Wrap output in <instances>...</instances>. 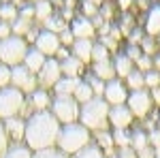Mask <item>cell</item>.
Segmentation results:
<instances>
[{
	"label": "cell",
	"instance_id": "680465c9",
	"mask_svg": "<svg viewBox=\"0 0 160 158\" xmlns=\"http://www.w3.org/2000/svg\"><path fill=\"white\" fill-rule=\"evenodd\" d=\"M152 60H154V69H156V71H160V51L154 56V58H152Z\"/></svg>",
	"mask_w": 160,
	"mask_h": 158
},
{
	"label": "cell",
	"instance_id": "2e32d148",
	"mask_svg": "<svg viewBox=\"0 0 160 158\" xmlns=\"http://www.w3.org/2000/svg\"><path fill=\"white\" fill-rule=\"evenodd\" d=\"M145 32L148 37H158L160 34V2L152 4L145 15Z\"/></svg>",
	"mask_w": 160,
	"mask_h": 158
},
{
	"label": "cell",
	"instance_id": "8fae6325",
	"mask_svg": "<svg viewBox=\"0 0 160 158\" xmlns=\"http://www.w3.org/2000/svg\"><path fill=\"white\" fill-rule=\"evenodd\" d=\"M34 47H37L41 54H45L47 58H53V56L58 54V49L62 47V43H60V37H58L56 32L41 30L38 37H37V41H34Z\"/></svg>",
	"mask_w": 160,
	"mask_h": 158
},
{
	"label": "cell",
	"instance_id": "be15d7a7",
	"mask_svg": "<svg viewBox=\"0 0 160 158\" xmlns=\"http://www.w3.org/2000/svg\"><path fill=\"white\" fill-rule=\"evenodd\" d=\"M156 124H158V128H160V113H158V122H156Z\"/></svg>",
	"mask_w": 160,
	"mask_h": 158
},
{
	"label": "cell",
	"instance_id": "603a6c76",
	"mask_svg": "<svg viewBox=\"0 0 160 158\" xmlns=\"http://www.w3.org/2000/svg\"><path fill=\"white\" fill-rule=\"evenodd\" d=\"M111 62H113L115 75H120V77H124V79H126V75L132 71V60H130L126 54H115Z\"/></svg>",
	"mask_w": 160,
	"mask_h": 158
},
{
	"label": "cell",
	"instance_id": "60d3db41",
	"mask_svg": "<svg viewBox=\"0 0 160 158\" xmlns=\"http://www.w3.org/2000/svg\"><path fill=\"white\" fill-rule=\"evenodd\" d=\"M156 41H154V37H143V41H141V51L143 54H156Z\"/></svg>",
	"mask_w": 160,
	"mask_h": 158
},
{
	"label": "cell",
	"instance_id": "7bdbcfd3",
	"mask_svg": "<svg viewBox=\"0 0 160 158\" xmlns=\"http://www.w3.org/2000/svg\"><path fill=\"white\" fill-rule=\"evenodd\" d=\"M58 37H60V43H62V47H68V45L73 47V43H75V37H73V32H71V28H66V30H62V32L58 34Z\"/></svg>",
	"mask_w": 160,
	"mask_h": 158
},
{
	"label": "cell",
	"instance_id": "52a82bcc",
	"mask_svg": "<svg viewBox=\"0 0 160 158\" xmlns=\"http://www.w3.org/2000/svg\"><path fill=\"white\" fill-rule=\"evenodd\" d=\"M11 85H15L17 90H22L24 94H32L38 88V77L28 66L17 64L11 69Z\"/></svg>",
	"mask_w": 160,
	"mask_h": 158
},
{
	"label": "cell",
	"instance_id": "b9f144b4",
	"mask_svg": "<svg viewBox=\"0 0 160 158\" xmlns=\"http://www.w3.org/2000/svg\"><path fill=\"white\" fill-rule=\"evenodd\" d=\"M124 54H126V56H128V58H130L132 62H137L139 58H141V56H143V51H141V45H130V43H128V47H126V51H124Z\"/></svg>",
	"mask_w": 160,
	"mask_h": 158
},
{
	"label": "cell",
	"instance_id": "e7e4bbea",
	"mask_svg": "<svg viewBox=\"0 0 160 158\" xmlns=\"http://www.w3.org/2000/svg\"><path fill=\"white\" fill-rule=\"evenodd\" d=\"M32 2H34V4H37V2H41V0H32Z\"/></svg>",
	"mask_w": 160,
	"mask_h": 158
},
{
	"label": "cell",
	"instance_id": "cb8c5ba5",
	"mask_svg": "<svg viewBox=\"0 0 160 158\" xmlns=\"http://www.w3.org/2000/svg\"><path fill=\"white\" fill-rule=\"evenodd\" d=\"M73 96H75V100H77L79 105H83V103H88L90 98H94V92H92V88H90V84H88L86 79H81Z\"/></svg>",
	"mask_w": 160,
	"mask_h": 158
},
{
	"label": "cell",
	"instance_id": "7dc6e473",
	"mask_svg": "<svg viewBox=\"0 0 160 158\" xmlns=\"http://www.w3.org/2000/svg\"><path fill=\"white\" fill-rule=\"evenodd\" d=\"M128 41H130V45H139V43L143 41V30H139V28L130 30V32H128Z\"/></svg>",
	"mask_w": 160,
	"mask_h": 158
},
{
	"label": "cell",
	"instance_id": "f35d334b",
	"mask_svg": "<svg viewBox=\"0 0 160 158\" xmlns=\"http://www.w3.org/2000/svg\"><path fill=\"white\" fill-rule=\"evenodd\" d=\"M137 69H139V71H143V73L152 71V69H154V60H152V56L143 54V56H141V58L137 60Z\"/></svg>",
	"mask_w": 160,
	"mask_h": 158
},
{
	"label": "cell",
	"instance_id": "7a4b0ae2",
	"mask_svg": "<svg viewBox=\"0 0 160 158\" xmlns=\"http://www.w3.org/2000/svg\"><path fill=\"white\" fill-rule=\"evenodd\" d=\"M90 143H92V130L86 128L81 122H73V124H62L56 147L68 156H75L77 152H81Z\"/></svg>",
	"mask_w": 160,
	"mask_h": 158
},
{
	"label": "cell",
	"instance_id": "484cf974",
	"mask_svg": "<svg viewBox=\"0 0 160 158\" xmlns=\"http://www.w3.org/2000/svg\"><path fill=\"white\" fill-rule=\"evenodd\" d=\"M130 145L135 147L137 152H141L143 147H148L149 145L148 133H145V130H141V128H135V130L130 133Z\"/></svg>",
	"mask_w": 160,
	"mask_h": 158
},
{
	"label": "cell",
	"instance_id": "3957f363",
	"mask_svg": "<svg viewBox=\"0 0 160 158\" xmlns=\"http://www.w3.org/2000/svg\"><path fill=\"white\" fill-rule=\"evenodd\" d=\"M109 109L111 105L105 100V96H94L90 98L88 103L81 105V111H79V122L98 133V130H107V124H109Z\"/></svg>",
	"mask_w": 160,
	"mask_h": 158
},
{
	"label": "cell",
	"instance_id": "44dd1931",
	"mask_svg": "<svg viewBox=\"0 0 160 158\" xmlns=\"http://www.w3.org/2000/svg\"><path fill=\"white\" fill-rule=\"evenodd\" d=\"M92 75H96L102 81H109L115 79V69H113V62L111 60H102V62H94L92 66Z\"/></svg>",
	"mask_w": 160,
	"mask_h": 158
},
{
	"label": "cell",
	"instance_id": "9f6ffc18",
	"mask_svg": "<svg viewBox=\"0 0 160 158\" xmlns=\"http://www.w3.org/2000/svg\"><path fill=\"white\" fill-rule=\"evenodd\" d=\"M149 92H152V98H154V105H160V88H154Z\"/></svg>",
	"mask_w": 160,
	"mask_h": 158
},
{
	"label": "cell",
	"instance_id": "9a60e30c",
	"mask_svg": "<svg viewBox=\"0 0 160 158\" xmlns=\"http://www.w3.org/2000/svg\"><path fill=\"white\" fill-rule=\"evenodd\" d=\"M92 47H94V41L92 38H75L71 54H73L77 60H81L83 64L92 62Z\"/></svg>",
	"mask_w": 160,
	"mask_h": 158
},
{
	"label": "cell",
	"instance_id": "e575fe53",
	"mask_svg": "<svg viewBox=\"0 0 160 158\" xmlns=\"http://www.w3.org/2000/svg\"><path fill=\"white\" fill-rule=\"evenodd\" d=\"M32 158H73V156L64 154L62 150H58V147H47V150H38V152H34Z\"/></svg>",
	"mask_w": 160,
	"mask_h": 158
},
{
	"label": "cell",
	"instance_id": "d590c367",
	"mask_svg": "<svg viewBox=\"0 0 160 158\" xmlns=\"http://www.w3.org/2000/svg\"><path fill=\"white\" fill-rule=\"evenodd\" d=\"M86 81L90 84L92 92H94V96H102V94H105V84H107V81L98 79L96 75H90V77H86Z\"/></svg>",
	"mask_w": 160,
	"mask_h": 158
},
{
	"label": "cell",
	"instance_id": "94428289",
	"mask_svg": "<svg viewBox=\"0 0 160 158\" xmlns=\"http://www.w3.org/2000/svg\"><path fill=\"white\" fill-rule=\"evenodd\" d=\"M90 2H94V4H100V0H90Z\"/></svg>",
	"mask_w": 160,
	"mask_h": 158
},
{
	"label": "cell",
	"instance_id": "ba28073f",
	"mask_svg": "<svg viewBox=\"0 0 160 158\" xmlns=\"http://www.w3.org/2000/svg\"><path fill=\"white\" fill-rule=\"evenodd\" d=\"M126 105L130 107L132 111V115L135 118H145L152 107H154V98H152V92H149L148 88H141V90H132L130 94H128V100H126Z\"/></svg>",
	"mask_w": 160,
	"mask_h": 158
},
{
	"label": "cell",
	"instance_id": "5bb4252c",
	"mask_svg": "<svg viewBox=\"0 0 160 158\" xmlns=\"http://www.w3.org/2000/svg\"><path fill=\"white\" fill-rule=\"evenodd\" d=\"M2 122H4V130H7V137H9L11 143H15V141H24L26 120H22V118L17 115V118H9V120H2Z\"/></svg>",
	"mask_w": 160,
	"mask_h": 158
},
{
	"label": "cell",
	"instance_id": "db71d44e",
	"mask_svg": "<svg viewBox=\"0 0 160 158\" xmlns=\"http://www.w3.org/2000/svg\"><path fill=\"white\" fill-rule=\"evenodd\" d=\"M62 19H64V22H66V19H71V22H73V9H71V7L62 9Z\"/></svg>",
	"mask_w": 160,
	"mask_h": 158
},
{
	"label": "cell",
	"instance_id": "f1b7e54d",
	"mask_svg": "<svg viewBox=\"0 0 160 158\" xmlns=\"http://www.w3.org/2000/svg\"><path fill=\"white\" fill-rule=\"evenodd\" d=\"M73 158H107L105 156V150L98 147L96 143H90L88 147H83L81 152H77Z\"/></svg>",
	"mask_w": 160,
	"mask_h": 158
},
{
	"label": "cell",
	"instance_id": "ee69618b",
	"mask_svg": "<svg viewBox=\"0 0 160 158\" xmlns=\"http://www.w3.org/2000/svg\"><path fill=\"white\" fill-rule=\"evenodd\" d=\"M9 143H11V141H9V137H7V130H4V122L0 120V156L4 154V150L9 147Z\"/></svg>",
	"mask_w": 160,
	"mask_h": 158
},
{
	"label": "cell",
	"instance_id": "ac0fdd59",
	"mask_svg": "<svg viewBox=\"0 0 160 158\" xmlns=\"http://www.w3.org/2000/svg\"><path fill=\"white\" fill-rule=\"evenodd\" d=\"M45 60H47L45 54H41L37 47H30L28 54H26V58H24V66H28L34 75H38V71H41L43 64H45Z\"/></svg>",
	"mask_w": 160,
	"mask_h": 158
},
{
	"label": "cell",
	"instance_id": "6da1fadb",
	"mask_svg": "<svg viewBox=\"0 0 160 158\" xmlns=\"http://www.w3.org/2000/svg\"><path fill=\"white\" fill-rule=\"evenodd\" d=\"M60 128H62V124L58 122V118L51 113V109L34 111V113L26 120L24 143L30 147L32 152L47 150V147H56Z\"/></svg>",
	"mask_w": 160,
	"mask_h": 158
},
{
	"label": "cell",
	"instance_id": "83f0119b",
	"mask_svg": "<svg viewBox=\"0 0 160 158\" xmlns=\"http://www.w3.org/2000/svg\"><path fill=\"white\" fill-rule=\"evenodd\" d=\"M34 9H37V17H34V19H38V22H47L51 15H53V4H51L49 0H41V2H37Z\"/></svg>",
	"mask_w": 160,
	"mask_h": 158
},
{
	"label": "cell",
	"instance_id": "8d00e7d4",
	"mask_svg": "<svg viewBox=\"0 0 160 158\" xmlns=\"http://www.w3.org/2000/svg\"><path fill=\"white\" fill-rule=\"evenodd\" d=\"M145 88L148 90H154V88H160V71L152 69L145 73Z\"/></svg>",
	"mask_w": 160,
	"mask_h": 158
},
{
	"label": "cell",
	"instance_id": "9c48e42d",
	"mask_svg": "<svg viewBox=\"0 0 160 158\" xmlns=\"http://www.w3.org/2000/svg\"><path fill=\"white\" fill-rule=\"evenodd\" d=\"M37 77H38V85H41V88H51V85H56L62 79L60 60H56V58H47Z\"/></svg>",
	"mask_w": 160,
	"mask_h": 158
},
{
	"label": "cell",
	"instance_id": "836d02e7",
	"mask_svg": "<svg viewBox=\"0 0 160 158\" xmlns=\"http://www.w3.org/2000/svg\"><path fill=\"white\" fill-rule=\"evenodd\" d=\"M96 135V145L102 147L105 152H109L111 147H113V137H111L109 130H98V133H94Z\"/></svg>",
	"mask_w": 160,
	"mask_h": 158
},
{
	"label": "cell",
	"instance_id": "8992f818",
	"mask_svg": "<svg viewBox=\"0 0 160 158\" xmlns=\"http://www.w3.org/2000/svg\"><path fill=\"white\" fill-rule=\"evenodd\" d=\"M79 111H81V105L75 100V96L56 94L53 100H51V113L58 118L60 124H73V122H79Z\"/></svg>",
	"mask_w": 160,
	"mask_h": 158
},
{
	"label": "cell",
	"instance_id": "c3c4849f",
	"mask_svg": "<svg viewBox=\"0 0 160 158\" xmlns=\"http://www.w3.org/2000/svg\"><path fill=\"white\" fill-rule=\"evenodd\" d=\"M83 11H86V17H94L98 13V7L94 2H90V0H83Z\"/></svg>",
	"mask_w": 160,
	"mask_h": 158
},
{
	"label": "cell",
	"instance_id": "6f0895ef",
	"mask_svg": "<svg viewBox=\"0 0 160 158\" xmlns=\"http://www.w3.org/2000/svg\"><path fill=\"white\" fill-rule=\"evenodd\" d=\"M118 4H120V9H124V11H126V9L132 4V0H118Z\"/></svg>",
	"mask_w": 160,
	"mask_h": 158
},
{
	"label": "cell",
	"instance_id": "277c9868",
	"mask_svg": "<svg viewBox=\"0 0 160 158\" xmlns=\"http://www.w3.org/2000/svg\"><path fill=\"white\" fill-rule=\"evenodd\" d=\"M28 49H30V45H28V41L24 37L11 34V37L0 41V62L7 64V66H11V69L17 66V64H24V58H26V54H28Z\"/></svg>",
	"mask_w": 160,
	"mask_h": 158
},
{
	"label": "cell",
	"instance_id": "bcb514c9",
	"mask_svg": "<svg viewBox=\"0 0 160 158\" xmlns=\"http://www.w3.org/2000/svg\"><path fill=\"white\" fill-rule=\"evenodd\" d=\"M118 158H137V150L132 145H126L118 150Z\"/></svg>",
	"mask_w": 160,
	"mask_h": 158
},
{
	"label": "cell",
	"instance_id": "f546056e",
	"mask_svg": "<svg viewBox=\"0 0 160 158\" xmlns=\"http://www.w3.org/2000/svg\"><path fill=\"white\" fill-rule=\"evenodd\" d=\"M111 137H113V145H118V147L130 145V133H128V128H113Z\"/></svg>",
	"mask_w": 160,
	"mask_h": 158
},
{
	"label": "cell",
	"instance_id": "91938a15",
	"mask_svg": "<svg viewBox=\"0 0 160 158\" xmlns=\"http://www.w3.org/2000/svg\"><path fill=\"white\" fill-rule=\"evenodd\" d=\"M51 4H64V2H62V0H49Z\"/></svg>",
	"mask_w": 160,
	"mask_h": 158
},
{
	"label": "cell",
	"instance_id": "816d5d0a",
	"mask_svg": "<svg viewBox=\"0 0 160 158\" xmlns=\"http://www.w3.org/2000/svg\"><path fill=\"white\" fill-rule=\"evenodd\" d=\"M137 158H156V150H154L152 145L143 147L141 152H137Z\"/></svg>",
	"mask_w": 160,
	"mask_h": 158
},
{
	"label": "cell",
	"instance_id": "d6986e66",
	"mask_svg": "<svg viewBox=\"0 0 160 158\" xmlns=\"http://www.w3.org/2000/svg\"><path fill=\"white\" fill-rule=\"evenodd\" d=\"M81 69H83V62L77 60L73 54H71L66 60H62V62H60L62 77H79V75H81Z\"/></svg>",
	"mask_w": 160,
	"mask_h": 158
},
{
	"label": "cell",
	"instance_id": "f907efd6",
	"mask_svg": "<svg viewBox=\"0 0 160 158\" xmlns=\"http://www.w3.org/2000/svg\"><path fill=\"white\" fill-rule=\"evenodd\" d=\"M11 34H13L11 24H9V22H2V19H0V41H2V38H7V37H11Z\"/></svg>",
	"mask_w": 160,
	"mask_h": 158
},
{
	"label": "cell",
	"instance_id": "4fadbf2b",
	"mask_svg": "<svg viewBox=\"0 0 160 158\" xmlns=\"http://www.w3.org/2000/svg\"><path fill=\"white\" fill-rule=\"evenodd\" d=\"M71 32H73L75 38H92L94 32H96V26L92 24V17H86V15H77L71 22Z\"/></svg>",
	"mask_w": 160,
	"mask_h": 158
},
{
	"label": "cell",
	"instance_id": "d4e9b609",
	"mask_svg": "<svg viewBox=\"0 0 160 158\" xmlns=\"http://www.w3.org/2000/svg\"><path fill=\"white\" fill-rule=\"evenodd\" d=\"M126 85L132 88V90H141V88H145V73L139 71V69H132L130 73L126 75Z\"/></svg>",
	"mask_w": 160,
	"mask_h": 158
},
{
	"label": "cell",
	"instance_id": "5b68a950",
	"mask_svg": "<svg viewBox=\"0 0 160 158\" xmlns=\"http://www.w3.org/2000/svg\"><path fill=\"white\" fill-rule=\"evenodd\" d=\"M26 107V94L15 85L0 88V120L17 118Z\"/></svg>",
	"mask_w": 160,
	"mask_h": 158
},
{
	"label": "cell",
	"instance_id": "4dcf8cb0",
	"mask_svg": "<svg viewBox=\"0 0 160 158\" xmlns=\"http://www.w3.org/2000/svg\"><path fill=\"white\" fill-rule=\"evenodd\" d=\"M45 24V30H49V32H56V34H60L62 30H66V22L62 19V15H51L47 22H43Z\"/></svg>",
	"mask_w": 160,
	"mask_h": 158
},
{
	"label": "cell",
	"instance_id": "1f68e13d",
	"mask_svg": "<svg viewBox=\"0 0 160 158\" xmlns=\"http://www.w3.org/2000/svg\"><path fill=\"white\" fill-rule=\"evenodd\" d=\"M30 24H32V22H26V19H22V17H17V19L11 24L13 34H15V37H24L26 38V34L30 32Z\"/></svg>",
	"mask_w": 160,
	"mask_h": 158
},
{
	"label": "cell",
	"instance_id": "f5cc1de1",
	"mask_svg": "<svg viewBox=\"0 0 160 158\" xmlns=\"http://www.w3.org/2000/svg\"><path fill=\"white\" fill-rule=\"evenodd\" d=\"M68 56H71V51H68V49L66 47H60L58 49V54H56V60H66V58H68Z\"/></svg>",
	"mask_w": 160,
	"mask_h": 158
},
{
	"label": "cell",
	"instance_id": "4316f807",
	"mask_svg": "<svg viewBox=\"0 0 160 158\" xmlns=\"http://www.w3.org/2000/svg\"><path fill=\"white\" fill-rule=\"evenodd\" d=\"M17 17H19V9H17L13 2H4V4H0V19H2V22L13 24Z\"/></svg>",
	"mask_w": 160,
	"mask_h": 158
},
{
	"label": "cell",
	"instance_id": "ffe728a7",
	"mask_svg": "<svg viewBox=\"0 0 160 158\" xmlns=\"http://www.w3.org/2000/svg\"><path fill=\"white\" fill-rule=\"evenodd\" d=\"M32 156H34V152L26 145V143L15 141V143H9V147L4 150V154L0 158H32Z\"/></svg>",
	"mask_w": 160,
	"mask_h": 158
},
{
	"label": "cell",
	"instance_id": "30bf717a",
	"mask_svg": "<svg viewBox=\"0 0 160 158\" xmlns=\"http://www.w3.org/2000/svg\"><path fill=\"white\" fill-rule=\"evenodd\" d=\"M105 100L109 103L111 107L113 105H126V100H128V90H126V85H124L122 79H109L107 84H105Z\"/></svg>",
	"mask_w": 160,
	"mask_h": 158
},
{
	"label": "cell",
	"instance_id": "ab89813d",
	"mask_svg": "<svg viewBox=\"0 0 160 158\" xmlns=\"http://www.w3.org/2000/svg\"><path fill=\"white\" fill-rule=\"evenodd\" d=\"M7 85H11V66L0 62V88H7Z\"/></svg>",
	"mask_w": 160,
	"mask_h": 158
},
{
	"label": "cell",
	"instance_id": "d6a6232c",
	"mask_svg": "<svg viewBox=\"0 0 160 158\" xmlns=\"http://www.w3.org/2000/svg\"><path fill=\"white\" fill-rule=\"evenodd\" d=\"M102 60H111L109 58V49L105 47L100 41H96L94 47H92V62H102Z\"/></svg>",
	"mask_w": 160,
	"mask_h": 158
},
{
	"label": "cell",
	"instance_id": "7402d4cb",
	"mask_svg": "<svg viewBox=\"0 0 160 158\" xmlns=\"http://www.w3.org/2000/svg\"><path fill=\"white\" fill-rule=\"evenodd\" d=\"M81 81V77H62L58 84L53 85V90H56V94H64V96H73L75 90H77V85Z\"/></svg>",
	"mask_w": 160,
	"mask_h": 158
},
{
	"label": "cell",
	"instance_id": "6125c7cd",
	"mask_svg": "<svg viewBox=\"0 0 160 158\" xmlns=\"http://www.w3.org/2000/svg\"><path fill=\"white\" fill-rule=\"evenodd\" d=\"M156 158H160V150H156Z\"/></svg>",
	"mask_w": 160,
	"mask_h": 158
},
{
	"label": "cell",
	"instance_id": "e0dca14e",
	"mask_svg": "<svg viewBox=\"0 0 160 158\" xmlns=\"http://www.w3.org/2000/svg\"><path fill=\"white\" fill-rule=\"evenodd\" d=\"M51 100H53V98L49 96V92H47V90H43V88H37L32 94H28V103H30L37 111L51 109Z\"/></svg>",
	"mask_w": 160,
	"mask_h": 158
},
{
	"label": "cell",
	"instance_id": "7c38bea8",
	"mask_svg": "<svg viewBox=\"0 0 160 158\" xmlns=\"http://www.w3.org/2000/svg\"><path fill=\"white\" fill-rule=\"evenodd\" d=\"M132 111L128 105H113L109 109V124L113 128H128L132 124Z\"/></svg>",
	"mask_w": 160,
	"mask_h": 158
},
{
	"label": "cell",
	"instance_id": "681fc988",
	"mask_svg": "<svg viewBox=\"0 0 160 158\" xmlns=\"http://www.w3.org/2000/svg\"><path fill=\"white\" fill-rule=\"evenodd\" d=\"M100 43L109 49V51H115V49H118V41H115V38H111L109 34H107V37H100Z\"/></svg>",
	"mask_w": 160,
	"mask_h": 158
},
{
	"label": "cell",
	"instance_id": "74e56055",
	"mask_svg": "<svg viewBox=\"0 0 160 158\" xmlns=\"http://www.w3.org/2000/svg\"><path fill=\"white\" fill-rule=\"evenodd\" d=\"M19 17L26 19V22H32V19L37 17V9H34V4H28V2H26L24 7H19Z\"/></svg>",
	"mask_w": 160,
	"mask_h": 158
},
{
	"label": "cell",
	"instance_id": "11a10c76",
	"mask_svg": "<svg viewBox=\"0 0 160 158\" xmlns=\"http://www.w3.org/2000/svg\"><path fill=\"white\" fill-rule=\"evenodd\" d=\"M98 13L102 15V19H109V17H111V7H109V4H105V7H102Z\"/></svg>",
	"mask_w": 160,
	"mask_h": 158
},
{
	"label": "cell",
	"instance_id": "f6af8a7d",
	"mask_svg": "<svg viewBox=\"0 0 160 158\" xmlns=\"http://www.w3.org/2000/svg\"><path fill=\"white\" fill-rule=\"evenodd\" d=\"M148 139H149V145L154 150H160V128H152L148 133Z\"/></svg>",
	"mask_w": 160,
	"mask_h": 158
}]
</instances>
